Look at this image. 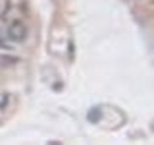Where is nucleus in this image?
<instances>
[{
  "label": "nucleus",
  "instance_id": "obj_1",
  "mask_svg": "<svg viewBox=\"0 0 154 145\" xmlns=\"http://www.w3.org/2000/svg\"><path fill=\"white\" fill-rule=\"evenodd\" d=\"M6 35H8L10 41L21 43V41H25V37H27V25L23 21H19V19H14V21H10V25L6 29Z\"/></svg>",
  "mask_w": 154,
  "mask_h": 145
},
{
  "label": "nucleus",
  "instance_id": "obj_2",
  "mask_svg": "<svg viewBox=\"0 0 154 145\" xmlns=\"http://www.w3.org/2000/svg\"><path fill=\"white\" fill-rule=\"evenodd\" d=\"M4 101H6V95L0 97V106H6V103H4Z\"/></svg>",
  "mask_w": 154,
  "mask_h": 145
}]
</instances>
